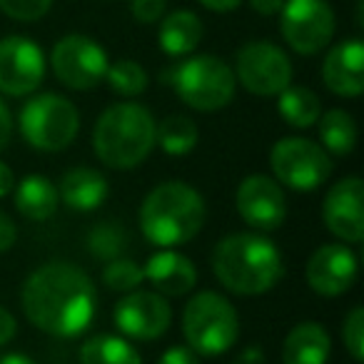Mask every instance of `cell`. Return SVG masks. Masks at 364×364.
I'll list each match as a JSON object with an SVG mask.
<instances>
[{"label":"cell","instance_id":"obj_1","mask_svg":"<svg viewBox=\"0 0 364 364\" xmlns=\"http://www.w3.org/2000/svg\"><path fill=\"white\" fill-rule=\"evenodd\" d=\"M21 307L28 322L53 337H77L95 319L97 289L75 262L55 259L41 264L23 282Z\"/></svg>","mask_w":364,"mask_h":364},{"label":"cell","instance_id":"obj_2","mask_svg":"<svg viewBox=\"0 0 364 364\" xmlns=\"http://www.w3.org/2000/svg\"><path fill=\"white\" fill-rule=\"evenodd\" d=\"M213 274L228 292L257 297L277 287L284 274V259L264 232H235L215 245Z\"/></svg>","mask_w":364,"mask_h":364},{"label":"cell","instance_id":"obj_3","mask_svg":"<svg viewBox=\"0 0 364 364\" xmlns=\"http://www.w3.org/2000/svg\"><path fill=\"white\" fill-rule=\"evenodd\" d=\"M208 220L203 195L182 180L160 182L145 195L137 213V225L155 247H177L200 235Z\"/></svg>","mask_w":364,"mask_h":364},{"label":"cell","instance_id":"obj_4","mask_svg":"<svg viewBox=\"0 0 364 364\" xmlns=\"http://www.w3.org/2000/svg\"><path fill=\"white\" fill-rule=\"evenodd\" d=\"M157 120L145 105L122 100L105 107L92 127V150L110 170H135L155 150Z\"/></svg>","mask_w":364,"mask_h":364},{"label":"cell","instance_id":"obj_5","mask_svg":"<svg viewBox=\"0 0 364 364\" xmlns=\"http://www.w3.org/2000/svg\"><path fill=\"white\" fill-rule=\"evenodd\" d=\"M162 80L170 82L177 97L198 112L225 110L237 92L232 68L223 58L210 53L185 58L172 70H167V75L162 73Z\"/></svg>","mask_w":364,"mask_h":364},{"label":"cell","instance_id":"obj_6","mask_svg":"<svg viewBox=\"0 0 364 364\" xmlns=\"http://www.w3.org/2000/svg\"><path fill=\"white\" fill-rule=\"evenodd\" d=\"M182 334L193 352L220 357L235 347L240 337V317L235 304L215 289L193 294L182 309Z\"/></svg>","mask_w":364,"mask_h":364},{"label":"cell","instance_id":"obj_7","mask_svg":"<svg viewBox=\"0 0 364 364\" xmlns=\"http://www.w3.org/2000/svg\"><path fill=\"white\" fill-rule=\"evenodd\" d=\"M18 127L26 142L38 152H63L73 145L80 130L75 102L58 92L33 95L18 115Z\"/></svg>","mask_w":364,"mask_h":364},{"label":"cell","instance_id":"obj_8","mask_svg":"<svg viewBox=\"0 0 364 364\" xmlns=\"http://www.w3.org/2000/svg\"><path fill=\"white\" fill-rule=\"evenodd\" d=\"M269 167L274 180L294 193H314L329 180L334 165L332 155L319 142L307 137H279L269 150Z\"/></svg>","mask_w":364,"mask_h":364},{"label":"cell","instance_id":"obj_9","mask_svg":"<svg viewBox=\"0 0 364 364\" xmlns=\"http://www.w3.org/2000/svg\"><path fill=\"white\" fill-rule=\"evenodd\" d=\"M235 80L250 95L277 97L292 85V60L279 46L269 41H250L235 55Z\"/></svg>","mask_w":364,"mask_h":364},{"label":"cell","instance_id":"obj_10","mask_svg":"<svg viewBox=\"0 0 364 364\" xmlns=\"http://www.w3.org/2000/svg\"><path fill=\"white\" fill-rule=\"evenodd\" d=\"M107 65L110 58L105 48L82 33L63 36L50 50V68L58 82L75 92L95 90L100 82H105Z\"/></svg>","mask_w":364,"mask_h":364},{"label":"cell","instance_id":"obj_11","mask_svg":"<svg viewBox=\"0 0 364 364\" xmlns=\"http://www.w3.org/2000/svg\"><path fill=\"white\" fill-rule=\"evenodd\" d=\"M277 18L284 43L297 55L322 53L337 31V18L329 0H284Z\"/></svg>","mask_w":364,"mask_h":364},{"label":"cell","instance_id":"obj_12","mask_svg":"<svg viewBox=\"0 0 364 364\" xmlns=\"http://www.w3.org/2000/svg\"><path fill=\"white\" fill-rule=\"evenodd\" d=\"M46 80V53L26 36L0 41V92L11 97L33 95Z\"/></svg>","mask_w":364,"mask_h":364},{"label":"cell","instance_id":"obj_13","mask_svg":"<svg viewBox=\"0 0 364 364\" xmlns=\"http://www.w3.org/2000/svg\"><path fill=\"white\" fill-rule=\"evenodd\" d=\"M112 319L125 337L152 342L170 329L172 307L160 292L132 289V292H125V297L117 299L115 309H112Z\"/></svg>","mask_w":364,"mask_h":364},{"label":"cell","instance_id":"obj_14","mask_svg":"<svg viewBox=\"0 0 364 364\" xmlns=\"http://www.w3.org/2000/svg\"><path fill=\"white\" fill-rule=\"evenodd\" d=\"M237 215L257 232H274L287 220V198L274 177L250 175L235 193Z\"/></svg>","mask_w":364,"mask_h":364},{"label":"cell","instance_id":"obj_15","mask_svg":"<svg viewBox=\"0 0 364 364\" xmlns=\"http://www.w3.org/2000/svg\"><path fill=\"white\" fill-rule=\"evenodd\" d=\"M364 182L362 177H342L327 190L322 200V223L344 245L364 240Z\"/></svg>","mask_w":364,"mask_h":364},{"label":"cell","instance_id":"obj_16","mask_svg":"<svg viewBox=\"0 0 364 364\" xmlns=\"http://www.w3.org/2000/svg\"><path fill=\"white\" fill-rule=\"evenodd\" d=\"M359 259L344 242L319 245L307 259L304 279L309 289L319 297H339L349 292L357 279Z\"/></svg>","mask_w":364,"mask_h":364},{"label":"cell","instance_id":"obj_17","mask_svg":"<svg viewBox=\"0 0 364 364\" xmlns=\"http://www.w3.org/2000/svg\"><path fill=\"white\" fill-rule=\"evenodd\" d=\"M322 82L337 97H359L364 92V43L347 38L327 50L322 60Z\"/></svg>","mask_w":364,"mask_h":364},{"label":"cell","instance_id":"obj_18","mask_svg":"<svg viewBox=\"0 0 364 364\" xmlns=\"http://www.w3.org/2000/svg\"><path fill=\"white\" fill-rule=\"evenodd\" d=\"M145 279L162 294V297H182L193 292L198 284V267L188 255L177 250L162 247L160 252L150 255V259L142 267Z\"/></svg>","mask_w":364,"mask_h":364},{"label":"cell","instance_id":"obj_19","mask_svg":"<svg viewBox=\"0 0 364 364\" xmlns=\"http://www.w3.org/2000/svg\"><path fill=\"white\" fill-rule=\"evenodd\" d=\"M58 193H60V200L73 213H92L107 200L110 185H107V177L97 167L77 165L63 175Z\"/></svg>","mask_w":364,"mask_h":364},{"label":"cell","instance_id":"obj_20","mask_svg":"<svg viewBox=\"0 0 364 364\" xmlns=\"http://www.w3.org/2000/svg\"><path fill=\"white\" fill-rule=\"evenodd\" d=\"M205 38V26L195 11L165 13L157 23V46L170 58H188L200 48Z\"/></svg>","mask_w":364,"mask_h":364},{"label":"cell","instance_id":"obj_21","mask_svg":"<svg viewBox=\"0 0 364 364\" xmlns=\"http://www.w3.org/2000/svg\"><path fill=\"white\" fill-rule=\"evenodd\" d=\"M329 354L332 337L314 319L294 324L282 342V364H327Z\"/></svg>","mask_w":364,"mask_h":364},{"label":"cell","instance_id":"obj_22","mask_svg":"<svg viewBox=\"0 0 364 364\" xmlns=\"http://www.w3.org/2000/svg\"><path fill=\"white\" fill-rule=\"evenodd\" d=\"M13 200L23 218L33 223H46L60 208V193L58 185L46 175H26L13 188Z\"/></svg>","mask_w":364,"mask_h":364},{"label":"cell","instance_id":"obj_23","mask_svg":"<svg viewBox=\"0 0 364 364\" xmlns=\"http://www.w3.org/2000/svg\"><path fill=\"white\" fill-rule=\"evenodd\" d=\"M277 112L289 127L307 130L314 127L322 115V100L314 90L304 85H287L277 95Z\"/></svg>","mask_w":364,"mask_h":364},{"label":"cell","instance_id":"obj_24","mask_svg":"<svg viewBox=\"0 0 364 364\" xmlns=\"http://www.w3.org/2000/svg\"><path fill=\"white\" fill-rule=\"evenodd\" d=\"M317 132L319 142L329 155L347 157L357 147V122H354L352 112L342 110V107L322 112L317 120Z\"/></svg>","mask_w":364,"mask_h":364},{"label":"cell","instance_id":"obj_25","mask_svg":"<svg viewBox=\"0 0 364 364\" xmlns=\"http://www.w3.org/2000/svg\"><path fill=\"white\" fill-rule=\"evenodd\" d=\"M198 122L188 115H167L155 125V145L170 157H185L198 147Z\"/></svg>","mask_w":364,"mask_h":364},{"label":"cell","instance_id":"obj_26","mask_svg":"<svg viewBox=\"0 0 364 364\" xmlns=\"http://www.w3.org/2000/svg\"><path fill=\"white\" fill-rule=\"evenodd\" d=\"M77 359L80 364H142L140 352L117 334H95L85 339Z\"/></svg>","mask_w":364,"mask_h":364},{"label":"cell","instance_id":"obj_27","mask_svg":"<svg viewBox=\"0 0 364 364\" xmlns=\"http://www.w3.org/2000/svg\"><path fill=\"white\" fill-rule=\"evenodd\" d=\"M105 82L110 85V90L115 92V95L137 97L147 90V85H150V75H147V70L137 60L122 58V60H115V63L107 65Z\"/></svg>","mask_w":364,"mask_h":364},{"label":"cell","instance_id":"obj_28","mask_svg":"<svg viewBox=\"0 0 364 364\" xmlns=\"http://www.w3.org/2000/svg\"><path fill=\"white\" fill-rule=\"evenodd\" d=\"M127 232L117 223H100L87 232V250L100 262H110L115 257H122V250L127 245Z\"/></svg>","mask_w":364,"mask_h":364},{"label":"cell","instance_id":"obj_29","mask_svg":"<svg viewBox=\"0 0 364 364\" xmlns=\"http://www.w3.org/2000/svg\"><path fill=\"white\" fill-rule=\"evenodd\" d=\"M102 282L112 292H132L145 282V272H142V264H137L135 259L115 257L102 269Z\"/></svg>","mask_w":364,"mask_h":364},{"label":"cell","instance_id":"obj_30","mask_svg":"<svg viewBox=\"0 0 364 364\" xmlns=\"http://www.w3.org/2000/svg\"><path fill=\"white\" fill-rule=\"evenodd\" d=\"M342 342L357 364L364 362V307H352L342 322Z\"/></svg>","mask_w":364,"mask_h":364},{"label":"cell","instance_id":"obj_31","mask_svg":"<svg viewBox=\"0 0 364 364\" xmlns=\"http://www.w3.org/2000/svg\"><path fill=\"white\" fill-rule=\"evenodd\" d=\"M53 8V0H0V13H6L11 21L38 23Z\"/></svg>","mask_w":364,"mask_h":364},{"label":"cell","instance_id":"obj_32","mask_svg":"<svg viewBox=\"0 0 364 364\" xmlns=\"http://www.w3.org/2000/svg\"><path fill=\"white\" fill-rule=\"evenodd\" d=\"M130 13L140 26H155L167 13V0H130Z\"/></svg>","mask_w":364,"mask_h":364},{"label":"cell","instance_id":"obj_33","mask_svg":"<svg viewBox=\"0 0 364 364\" xmlns=\"http://www.w3.org/2000/svg\"><path fill=\"white\" fill-rule=\"evenodd\" d=\"M157 364H200V354L193 352L185 344H175V347L165 349L157 359Z\"/></svg>","mask_w":364,"mask_h":364},{"label":"cell","instance_id":"obj_34","mask_svg":"<svg viewBox=\"0 0 364 364\" xmlns=\"http://www.w3.org/2000/svg\"><path fill=\"white\" fill-rule=\"evenodd\" d=\"M18 242V228L16 223H13L11 215L0 213V252H8V250H13Z\"/></svg>","mask_w":364,"mask_h":364},{"label":"cell","instance_id":"obj_35","mask_svg":"<svg viewBox=\"0 0 364 364\" xmlns=\"http://www.w3.org/2000/svg\"><path fill=\"white\" fill-rule=\"evenodd\" d=\"M18 332V322L11 312H8L3 304H0V347H6Z\"/></svg>","mask_w":364,"mask_h":364},{"label":"cell","instance_id":"obj_36","mask_svg":"<svg viewBox=\"0 0 364 364\" xmlns=\"http://www.w3.org/2000/svg\"><path fill=\"white\" fill-rule=\"evenodd\" d=\"M13 137V115L8 110V105L0 100V152L6 150V145Z\"/></svg>","mask_w":364,"mask_h":364},{"label":"cell","instance_id":"obj_37","mask_svg":"<svg viewBox=\"0 0 364 364\" xmlns=\"http://www.w3.org/2000/svg\"><path fill=\"white\" fill-rule=\"evenodd\" d=\"M282 6H284V0H250V8H252L257 16H264V18L279 16Z\"/></svg>","mask_w":364,"mask_h":364},{"label":"cell","instance_id":"obj_38","mask_svg":"<svg viewBox=\"0 0 364 364\" xmlns=\"http://www.w3.org/2000/svg\"><path fill=\"white\" fill-rule=\"evenodd\" d=\"M232 364H264L262 347H257V344H250V347H245L242 352L235 357Z\"/></svg>","mask_w":364,"mask_h":364},{"label":"cell","instance_id":"obj_39","mask_svg":"<svg viewBox=\"0 0 364 364\" xmlns=\"http://www.w3.org/2000/svg\"><path fill=\"white\" fill-rule=\"evenodd\" d=\"M198 3L213 13H232L242 6L245 0H198Z\"/></svg>","mask_w":364,"mask_h":364},{"label":"cell","instance_id":"obj_40","mask_svg":"<svg viewBox=\"0 0 364 364\" xmlns=\"http://www.w3.org/2000/svg\"><path fill=\"white\" fill-rule=\"evenodd\" d=\"M13 188H16V175H13L8 162L0 160V200L8 198L13 193Z\"/></svg>","mask_w":364,"mask_h":364},{"label":"cell","instance_id":"obj_41","mask_svg":"<svg viewBox=\"0 0 364 364\" xmlns=\"http://www.w3.org/2000/svg\"><path fill=\"white\" fill-rule=\"evenodd\" d=\"M0 364H38V362L23 352H11V354H6V357H0Z\"/></svg>","mask_w":364,"mask_h":364},{"label":"cell","instance_id":"obj_42","mask_svg":"<svg viewBox=\"0 0 364 364\" xmlns=\"http://www.w3.org/2000/svg\"><path fill=\"white\" fill-rule=\"evenodd\" d=\"M107 3H112V0H107Z\"/></svg>","mask_w":364,"mask_h":364}]
</instances>
